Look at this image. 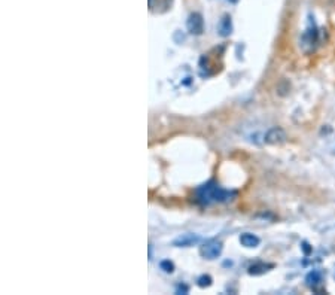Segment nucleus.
Wrapping results in <instances>:
<instances>
[{
  "label": "nucleus",
  "instance_id": "nucleus-13",
  "mask_svg": "<svg viewBox=\"0 0 335 295\" xmlns=\"http://www.w3.org/2000/svg\"><path fill=\"white\" fill-rule=\"evenodd\" d=\"M228 2H230V3H237L238 0H228Z\"/></svg>",
  "mask_w": 335,
  "mask_h": 295
},
{
  "label": "nucleus",
  "instance_id": "nucleus-8",
  "mask_svg": "<svg viewBox=\"0 0 335 295\" xmlns=\"http://www.w3.org/2000/svg\"><path fill=\"white\" fill-rule=\"evenodd\" d=\"M306 282H307V285L310 286V288H316L320 282H322V273H319V272H312V273H309L307 274V277H306Z\"/></svg>",
  "mask_w": 335,
  "mask_h": 295
},
{
  "label": "nucleus",
  "instance_id": "nucleus-3",
  "mask_svg": "<svg viewBox=\"0 0 335 295\" xmlns=\"http://www.w3.org/2000/svg\"><path fill=\"white\" fill-rule=\"evenodd\" d=\"M187 25H188L189 33H192V35H201L204 32V20L197 12H194V14L189 15Z\"/></svg>",
  "mask_w": 335,
  "mask_h": 295
},
{
  "label": "nucleus",
  "instance_id": "nucleus-11",
  "mask_svg": "<svg viewBox=\"0 0 335 295\" xmlns=\"http://www.w3.org/2000/svg\"><path fill=\"white\" fill-rule=\"evenodd\" d=\"M198 285H200L201 288L210 286V285H211V279H210L209 276H201V277L198 279Z\"/></svg>",
  "mask_w": 335,
  "mask_h": 295
},
{
  "label": "nucleus",
  "instance_id": "nucleus-7",
  "mask_svg": "<svg viewBox=\"0 0 335 295\" xmlns=\"http://www.w3.org/2000/svg\"><path fill=\"white\" fill-rule=\"evenodd\" d=\"M198 242V237L197 235H194V234H184L182 235V237H179L177 240H176V245H179V246H191V245H194V243H197Z\"/></svg>",
  "mask_w": 335,
  "mask_h": 295
},
{
  "label": "nucleus",
  "instance_id": "nucleus-1",
  "mask_svg": "<svg viewBox=\"0 0 335 295\" xmlns=\"http://www.w3.org/2000/svg\"><path fill=\"white\" fill-rule=\"evenodd\" d=\"M195 195H197V201L200 204L210 206V204H215V203H227V201L232 200L235 197V192L225 190L219 184L211 181V182L201 185L195 191Z\"/></svg>",
  "mask_w": 335,
  "mask_h": 295
},
{
  "label": "nucleus",
  "instance_id": "nucleus-2",
  "mask_svg": "<svg viewBox=\"0 0 335 295\" xmlns=\"http://www.w3.org/2000/svg\"><path fill=\"white\" fill-rule=\"evenodd\" d=\"M222 252V243L218 240H210L204 246H201V255L207 259H215Z\"/></svg>",
  "mask_w": 335,
  "mask_h": 295
},
{
  "label": "nucleus",
  "instance_id": "nucleus-10",
  "mask_svg": "<svg viewBox=\"0 0 335 295\" xmlns=\"http://www.w3.org/2000/svg\"><path fill=\"white\" fill-rule=\"evenodd\" d=\"M271 265H265V264H256V265H252V267L249 269V273L251 274H261V273H265L267 269H270Z\"/></svg>",
  "mask_w": 335,
  "mask_h": 295
},
{
  "label": "nucleus",
  "instance_id": "nucleus-9",
  "mask_svg": "<svg viewBox=\"0 0 335 295\" xmlns=\"http://www.w3.org/2000/svg\"><path fill=\"white\" fill-rule=\"evenodd\" d=\"M231 28H232V25H231V18H230V17H224L222 21H221V24H219V32H221V35H222V36H228V35L231 33Z\"/></svg>",
  "mask_w": 335,
  "mask_h": 295
},
{
  "label": "nucleus",
  "instance_id": "nucleus-6",
  "mask_svg": "<svg viewBox=\"0 0 335 295\" xmlns=\"http://www.w3.org/2000/svg\"><path fill=\"white\" fill-rule=\"evenodd\" d=\"M316 39H317L316 25H314V22H310L309 28L306 30V33H304V42L309 45H313V43H316Z\"/></svg>",
  "mask_w": 335,
  "mask_h": 295
},
{
  "label": "nucleus",
  "instance_id": "nucleus-4",
  "mask_svg": "<svg viewBox=\"0 0 335 295\" xmlns=\"http://www.w3.org/2000/svg\"><path fill=\"white\" fill-rule=\"evenodd\" d=\"M286 140V134L280 127H272L271 130H268V133L265 134V142L271 143V145H277V143H283Z\"/></svg>",
  "mask_w": 335,
  "mask_h": 295
},
{
  "label": "nucleus",
  "instance_id": "nucleus-12",
  "mask_svg": "<svg viewBox=\"0 0 335 295\" xmlns=\"http://www.w3.org/2000/svg\"><path fill=\"white\" fill-rule=\"evenodd\" d=\"M161 269H163L166 273H171V272H173V264H171L170 261H164V262H161Z\"/></svg>",
  "mask_w": 335,
  "mask_h": 295
},
{
  "label": "nucleus",
  "instance_id": "nucleus-5",
  "mask_svg": "<svg viewBox=\"0 0 335 295\" xmlns=\"http://www.w3.org/2000/svg\"><path fill=\"white\" fill-rule=\"evenodd\" d=\"M240 243L245 248H256L259 245V237L252 232H245L240 235Z\"/></svg>",
  "mask_w": 335,
  "mask_h": 295
}]
</instances>
